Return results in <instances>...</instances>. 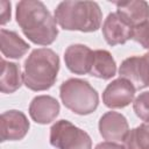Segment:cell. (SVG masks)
<instances>
[{
    "mask_svg": "<svg viewBox=\"0 0 149 149\" xmlns=\"http://www.w3.org/2000/svg\"><path fill=\"white\" fill-rule=\"evenodd\" d=\"M15 19L24 36L38 45L52 44L57 36V22L45 5L38 0H22L16 3Z\"/></svg>",
    "mask_w": 149,
    "mask_h": 149,
    "instance_id": "cell-1",
    "label": "cell"
},
{
    "mask_svg": "<svg viewBox=\"0 0 149 149\" xmlns=\"http://www.w3.org/2000/svg\"><path fill=\"white\" fill-rule=\"evenodd\" d=\"M59 71V57L49 48L34 49L23 64V84L31 91L49 90Z\"/></svg>",
    "mask_w": 149,
    "mask_h": 149,
    "instance_id": "cell-2",
    "label": "cell"
},
{
    "mask_svg": "<svg viewBox=\"0 0 149 149\" xmlns=\"http://www.w3.org/2000/svg\"><path fill=\"white\" fill-rule=\"evenodd\" d=\"M55 20L65 30L81 33L97 31L102 21V13L94 1H62L55 9Z\"/></svg>",
    "mask_w": 149,
    "mask_h": 149,
    "instance_id": "cell-3",
    "label": "cell"
},
{
    "mask_svg": "<svg viewBox=\"0 0 149 149\" xmlns=\"http://www.w3.org/2000/svg\"><path fill=\"white\" fill-rule=\"evenodd\" d=\"M63 105L78 115L93 113L99 105V94L93 86L80 78H69L59 87Z\"/></svg>",
    "mask_w": 149,
    "mask_h": 149,
    "instance_id": "cell-4",
    "label": "cell"
},
{
    "mask_svg": "<svg viewBox=\"0 0 149 149\" xmlns=\"http://www.w3.org/2000/svg\"><path fill=\"white\" fill-rule=\"evenodd\" d=\"M50 144L56 149H92V140L68 120H58L50 128Z\"/></svg>",
    "mask_w": 149,
    "mask_h": 149,
    "instance_id": "cell-5",
    "label": "cell"
},
{
    "mask_svg": "<svg viewBox=\"0 0 149 149\" xmlns=\"http://www.w3.org/2000/svg\"><path fill=\"white\" fill-rule=\"evenodd\" d=\"M120 78L128 80L135 90L149 86V62L143 56H130L121 63L119 68Z\"/></svg>",
    "mask_w": 149,
    "mask_h": 149,
    "instance_id": "cell-6",
    "label": "cell"
},
{
    "mask_svg": "<svg viewBox=\"0 0 149 149\" xmlns=\"http://www.w3.org/2000/svg\"><path fill=\"white\" fill-rule=\"evenodd\" d=\"M135 87L128 80L118 78L112 80L102 92V102L108 108H123L133 102Z\"/></svg>",
    "mask_w": 149,
    "mask_h": 149,
    "instance_id": "cell-7",
    "label": "cell"
},
{
    "mask_svg": "<svg viewBox=\"0 0 149 149\" xmlns=\"http://www.w3.org/2000/svg\"><path fill=\"white\" fill-rule=\"evenodd\" d=\"M1 142L20 141L22 140L29 128L30 123L26 114L17 109H10L1 114Z\"/></svg>",
    "mask_w": 149,
    "mask_h": 149,
    "instance_id": "cell-8",
    "label": "cell"
},
{
    "mask_svg": "<svg viewBox=\"0 0 149 149\" xmlns=\"http://www.w3.org/2000/svg\"><path fill=\"white\" fill-rule=\"evenodd\" d=\"M99 133L108 142H123L129 133V125L125 115L109 111L99 120Z\"/></svg>",
    "mask_w": 149,
    "mask_h": 149,
    "instance_id": "cell-9",
    "label": "cell"
},
{
    "mask_svg": "<svg viewBox=\"0 0 149 149\" xmlns=\"http://www.w3.org/2000/svg\"><path fill=\"white\" fill-rule=\"evenodd\" d=\"M133 27L129 26L118 13H109L102 23V35L107 44L114 47L125 44L133 37Z\"/></svg>",
    "mask_w": 149,
    "mask_h": 149,
    "instance_id": "cell-10",
    "label": "cell"
},
{
    "mask_svg": "<svg viewBox=\"0 0 149 149\" xmlns=\"http://www.w3.org/2000/svg\"><path fill=\"white\" fill-rule=\"evenodd\" d=\"M66 68L74 74H87L93 64V51L85 44H71L64 52Z\"/></svg>",
    "mask_w": 149,
    "mask_h": 149,
    "instance_id": "cell-11",
    "label": "cell"
},
{
    "mask_svg": "<svg viewBox=\"0 0 149 149\" xmlns=\"http://www.w3.org/2000/svg\"><path fill=\"white\" fill-rule=\"evenodd\" d=\"M59 102L51 95H37L29 105V115L36 123L47 125L52 122L59 114Z\"/></svg>",
    "mask_w": 149,
    "mask_h": 149,
    "instance_id": "cell-12",
    "label": "cell"
},
{
    "mask_svg": "<svg viewBox=\"0 0 149 149\" xmlns=\"http://www.w3.org/2000/svg\"><path fill=\"white\" fill-rule=\"evenodd\" d=\"M116 13L133 28L149 21V3L144 0L116 2Z\"/></svg>",
    "mask_w": 149,
    "mask_h": 149,
    "instance_id": "cell-13",
    "label": "cell"
},
{
    "mask_svg": "<svg viewBox=\"0 0 149 149\" xmlns=\"http://www.w3.org/2000/svg\"><path fill=\"white\" fill-rule=\"evenodd\" d=\"M0 43L2 56L13 59L21 58L30 48V45L21 38L17 33L5 28H1L0 30Z\"/></svg>",
    "mask_w": 149,
    "mask_h": 149,
    "instance_id": "cell-14",
    "label": "cell"
},
{
    "mask_svg": "<svg viewBox=\"0 0 149 149\" xmlns=\"http://www.w3.org/2000/svg\"><path fill=\"white\" fill-rule=\"evenodd\" d=\"M23 81V73L16 63L1 59V74H0V90L2 93L9 94L17 91Z\"/></svg>",
    "mask_w": 149,
    "mask_h": 149,
    "instance_id": "cell-15",
    "label": "cell"
},
{
    "mask_svg": "<svg viewBox=\"0 0 149 149\" xmlns=\"http://www.w3.org/2000/svg\"><path fill=\"white\" fill-rule=\"evenodd\" d=\"M116 73V63L109 51L98 49L93 51V64L90 74L104 80L111 79Z\"/></svg>",
    "mask_w": 149,
    "mask_h": 149,
    "instance_id": "cell-16",
    "label": "cell"
},
{
    "mask_svg": "<svg viewBox=\"0 0 149 149\" xmlns=\"http://www.w3.org/2000/svg\"><path fill=\"white\" fill-rule=\"evenodd\" d=\"M123 143L125 149H149V121L130 129Z\"/></svg>",
    "mask_w": 149,
    "mask_h": 149,
    "instance_id": "cell-17",
    "label": "cell"
},
{
    "mask_svg": "<svg viewBox=\"0 0 149 149\" xmlns=\"http://www.w3.org/2000/svg\"><path fill=\"white\" fill-rule=\"evenodd\" d=\"M133 109L137 118L143 121H149V91L142 92L135 98Z\"/></svg>",
    "mask_w": 149,
    "mask_h": 149,
    "instance_id": "cell-18",
    "label": "cell"
},
{
    "mask_svg": "<svg viewBox=\"0 0 149 149\" xmlns=\"http://www.w3.org/2000/svg\"><path fill=\"white\" fill-rule=\"evenodd\" d=\"M135 42L140 43L144 49L149 50V21L135 27L133 29V37Z\"/></svg>",
    "mask_w": 149,
    "mask_h": 149,
    "instance_id": "cell-19",
    "label": "cell"
},
{
    "mask_svg": "<svg viewBox=\"0 0 149 149\" xmlns=\"http://www.w3.org/2000/svg\"><path fill=\"white\" fill-rule=\"evenodd\" d=\"M0 5H1V24L3 26L10 20V2L2 0Z\"/></svg>",
    "mask_w": 149,
    "mask_h": 149,
    "instance_id": "cell-20",
    "label": "cell"
},
{
    "mask_svg": "<svg viewBox=\"0 0 149 149\" xmlns=\"http://www.w3.org/2000/svg\"><path fill=\"white\" fill-rule=\"evenodd\" d=\"M94 149H125L123 146L119 144V143H115V142H101V143H98L95 146Z\"/></svg>",
    "mask_w": 149,
    "mask_h": 149,
    "instance_id": "cell-21",
    "label": "cell"
},
{
    "mask_svg": "<svg viewBox=\"0 0 149 149\" xmlns=\"http://www.w3.org/2000/svg\"><path fill=\"white\" fill-rule=\"evenodd\" d=\"M144 57L148 59V62H149V52H147V54H144Z\"/></svg>",
    "mask_w": 149,
    "mask_h": 149,
    "instance_id": "cell-22",
    "label": "cell"
}]
</instances>
